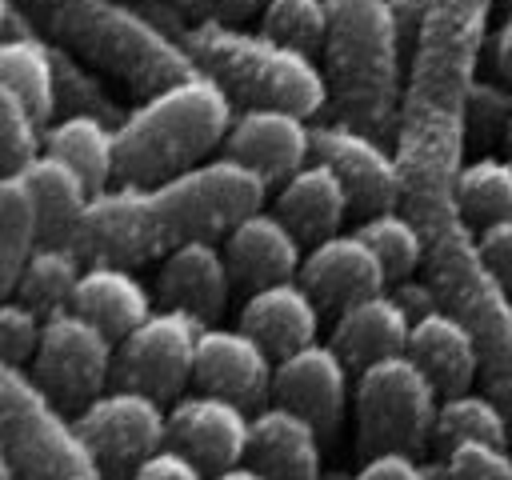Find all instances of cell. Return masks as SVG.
<instances>
[{
  "label": "cell",
  "mask_w": 512,
  "mask_h": 480,
  "mask_svg": "<svg viewBox=\"0 0 512 480\" xmlns=\"http://www.w3.org/2000/svg\"><path fill=\"white\" fill-rule=\"evenodd\" d=\"M496 0H424V24L408 56V84L396 128L404 172L400 208L428 224L456 208V176L464 164V100L480 76Z\"/></svg>",
  "instance_id": "obj_1"
},
{
  "label": "cell",
  "mask_w": 512,
  "mask_h": 480,
  "mask_svg": "<svg viewBox=\"0 0 512 480\" xmlns=\"http://www.w3.org/2000/svg\"><path fill=\"white\" fill-rule=\"evenodd\" d=\"M172 4L196 20H244L264 8V0H172Z\"/></svg>",
  "instance_id": "obj_44"
},
{
  "label": "cell",
  "mask_w": 512,
  "mask_h": 480,
  "mask_svg": "<svg viewBox=\"0 0 512 480\" xmlns=\"http://www.w3.org/2000/svg\"><path fill=\"white\" fill-rule=\"evenodd\" d=\"M500 4H504V8H508V12H512V0H500Z\"/></svg>",
  "instance_id": "obj_50"
},
{
  "label": "cell",
  "mask_w": 512,
  "mask_h": 480,
  "mask_svg": "<svg viewBox=\"0 0 512 480\" xmlns=\"http://www.w3.org/2000/svg\"><path fill=\"white\" fill-rule=\"evenodd\" d=\"M0 480H24V476H20V468H16L8 456H0Z\"/></svg>",
  "instance_id": "obj_48"
},
{
  "label": "cell",
  "mask_w": 512,
  "mask_h": 480,
  "mask_svg": "<svg viewBox=\"0 0 512 480\" xmlns=\"http://www.w3.org/2000/svg\"><path fill=\"white\" fill-rule=\"evenodd\" d=\"M464 120H468V132L480 136L484 144H496V140H508L512 136V88L508 80H492V76H476L472 88H468V100H464Z\"/></svg>",
  "instance_id": "obj_37"
},
{
  "label": "cell",
  "mask_w": 512,
  "mask_h": 480,
  "mask_svg": "<svg viewBox=\"0 0 512 480\" xmlns=\"http://www.w3.org/2000/svg\"><path fill=\"white\" fill-rule=\"evenodd\" d=\"M508 436H512V416L488 388L484 392L464 388V392L440 396V412H436V428H432V444L440 456H448L464 440L508 444Z\"/></svg>",
  "instance_id": "obj_32"
},
{
  "label": "cell",
  "mask_w": 512,
  "mask_h": 480,
  "mask_svg": "<svg viewBox=\"0 0 512 480\" xmlns=\"http://www.w3.org/2000/svg\"><path fill=\"white\" fill-rule=\"evenodd\" d=\"M84 440L100 456L104 472L132 476L140 460H148L156 448L168 444V412L160 408V396L140 388H104L96 400H88L76 416Z\"/></svg>",
  "instance_id": "obj_12"
},
{
  "label": "cell",
  "mask_w": 512,
  "mask_h": 480,
  "mask_svg": "<svg viewBox=\"0 0 512 480\" xmlns=\"http://www.w3.org/2000/svg\"><path fill=\"white\" fill-rule=\"evenodd\" d=\"M492 60H496V72L512 84V12L492 32Z\"/></svg>",
  "instance_id": "obj_46"
},
{
  "label": "cell",
  "mask_w": 512,
  "mask_h": 480,
  "mask_svg": "<svg viewBox=\"0 0 512 480\" xmlns=\"http://www.w3.org/2000/svg\"><path fill=\"white\" fill-rule=\"evenodd\" d=\"M268 180L236 156L204 160L156 184H120L92 196L72 244L92 260L144 264L188 240L224 236L240 216L264 204Z\"/></svg>",
  "instance_id": "obj_2"
},
{
  "label": "cell",
  "mask_w": 512,
  "mask_h": 480,
  "mask_svg": "<svg viewBox=\"0 0 512 480\" xmlns=\"http://www.w3.org/2000/svg\"><path fill=\"white\" fill-rule=\"evenodd\" d=\"M80 276H84V256L76 252V244L40 240L36 252L20 268V280H16L12 296H20L24 304H32L40 316H52L60 308H72V296H76Z\"/></svg>",
  "instance_id": "obj_31"
},
{
  "label": "cell",
  "mask_w": 512,
  "mask_h": 480,
  "mask_svg": "<svg viewBox=\"0 0 512 480\" xmlns=\"http://www.w3.org/2000/svg\"><path fill=\"white\" fill-rule=\"evenodd\" d=\"M444 472L452 480H512V452L508 444L464 440L444 456Z\"/></svg>",
  "instance_id": "obj_39"
},
{
  "label": "cell",
  "mask_w": 512,
  "mask_h": 480,
  "mask_svg": "<svg viewBox=\"0 0 512 480\" xmlns=\"http://www.w3.org/2000/svg\"><path fill=\"white\" fill-rule=\"evenodd\" d=\"M356 232L376 248V256L384 260L388 268V284L400 280V276H412L424 256H428V236L420 228V220L404 208H384V212H372L356 224Z\"/></svg>",
  "instance_id": "obj_34"
},
{
  "label": "cell",
  "mask_w": 512,
  "mask_h": 480,
  "mask_svg": "<svg viewBox=\"0 0 512 480\" xmlns=\"http://www.w3.org/2000/svg\"><path fill=\"white\" fill-rule=\"evenodd\" d=\"M0 88L16 92L40 124L60 116V80H56V44L40 32L0 36Z\"/></svg>",
  "instance_id": "obj_28"
},
{
  "label": "cell",
  "mask_w": 512,
  "mask_h": 480,
  "mask_svg": "<svg viewBox=\"0 0 512 480\" xmlns=\"http://www.w3.org/2000/svg\"><path fill=\"white\" fill-rule=\"evenodd\" d=\"M428 236L424 276L432 280L440 308L456 312L480 348V380L512 416V292L488 268L480 252V232L460 216V208L420 224Z\"/></svg>",
  "instance_id": "obj_7"
},
{
  "label": "cell",
  "mask_w": 512,
  "mask_h": 480,
  "mask_svg": "<svg viewBox=\"0 0 512 480\" xmlns=\"http://www.w3.org/2000/svg\"><path fill=\"white\" fill-rule=\"evenodd\" d=\"M44 152V124L32 116V108L0 88V160H4V172H24L36 156Z\"/></svg>",
  "instance_id": "obj_36"
},
{
  "label": "cell",
  "mask_w": 512,
  "mask_h": 480,
  "mask_svg": "<svg viewBox=\"0 0 512 480\" xmlns=\"http://www.w3.org/2000/svg\"><path fill=\"white\" fill-rule=\"evenodd\" d=\"M320 436L304 412L276 400L252 416L248 456L268 480H320Z\"/></svg>",
  "instance_id": "obj_21"
},
{
  "label": "cell",
  "mask_w": 512,
  "mask_h": 480,
  "mask_svg": "<svg viewBox=\"0 0 512 480\" xmlns=\"http://www.w3.org/2000/svg\"><path fill=\"white\" fill-rule=\"evenodd\" d=\"M228 288H232V268L224 248L212 240H188L160 260V276H156L160 300L168 308L188 312L204 328L216 324V316L224 312Z\"/></svg>",
  "instance_id": "obj_20"
},
{
  "label": "cell",
  "mask_w": 512,
  "mask_h": 480,
  "mask_svg": "<svg viewBox=\"0 0 512 480\" xmlns=\"http://www.w3.org/2000/svg\"><path fill=\"white\" fill-rule=\"evenodd\" d=\"M36 28L56 44L120 80L136 96H152L200 72L192 52L144 4L132 0H24Z\"/></svg>",
  "instance_id": "obj_4"
},
{
  "label": "cell",
  "mask_w": 512,
  "mask_h": 480,
  "mask_svg": "<svg viewBox=\"0 0 512 480\" xmlns=\"http://www.w3.org/2000/svg\"><path fill=\"white\" fill-rule=\"evenodd\" d=\"M212 480H268V476H264L256 464H252V468H244V464H232V468H220Z\"/></svg>",
  "instance_id": "obj_47"
},
{
  "label": "cell",
  "mask_w": 512,
  "mask_h": 480,
  "mask_svg": "<svg viewBox=\"0 0 512 480\" xmlns=\"http://www.w3.org/2000/svg\"><path fill=\"white\" fill-rule=\"evenodd\" d=\"M132 480H204V464H200L196 456H188L184 448L164 444V448H156L148 460L136 464Z\"/></svg>",
  "instance_id": "obj_40"
},
{
  "label": "cell",
  "mask_w": 512,
  "mask_h": 480,
  "mask_svg": "<svg viewBox=\"0 0 512 480\" xmlns=\"http://www.w3.org/2000/svg\"><path fill=\"white\" fill-rule=\"evenodd\" d=\"M304 244H320L324 236H336L348 208H352V196L344 188V180L336 176L332 164L324 160H308L304 168H296L280 192H276V204H272Z\"/></svg>",
  "instance_id": "obj_24"
},
{
  "label": "cell",
  "mask_w": 512,
  "mask_h": 480,
  "mask_svg": "<svg viewBox=\"0 0 512 480\" xmlns=\"http://www.w3.org/2000/svg\"><path fill=\"white\" fill-rule=\"evenodd\" d=\"M116 336L76 308L44 316V336L32 356V376L56 404H88L112 384Z\"/></svg>",
  "instance_id": "obj_10"
},
{
  "label": "cell",
  "mask_w": 512,
  "mask_h": 480,
  "mask_svg": "<svg viewBox=\"0 0 512 480\" xmlns=\"http://www.w3.org/2000/svg\"><path fill=\"white\" fill-rule=\"evenodd\" d=\"M44 384L24 364L0 368V456L24 480H104V464L80 424L60 412Z\"/></svg>",
  "instance_id": "obj_8"
},
{
  "label": "cell",
  "mask_w": 512,
  "mask_h": 480,
  "mask_svg": "<svg viewBox=\"0 0 512 480\" xmlns=\"http://www.w3.org/2000/svg\"><path fill=\"white\" fill-rule=\"evenodd\" d=\"M72 308L84 312L88 320H96L104 332H112L116 340L128 336L148 312H152V296L148 288L132 276L128 264H112V260H92L76 284Z\"/></svg>",
  "instance_id": "obj_26"
},
{
  "label": "cell",
  "mask_w": 512,
  "mask_h": 480,
  "mask_svg": "<svg viewBox=\"0 0 512 480\" xmlns=\"http://www.w3.org/2000/svg\"><path fill=\"white\" fill-rule=\"evenodd\" d=\"M144 8L180 36L200 72L224 84L236 104H272L300 116H316L332 104L328 72L316 64V56L268 36L260 24L244 28L240 20H196L164 0H144Z\"/></svg>",
  "instance_id": "obj_3"
},
{
  "label": "cell",
  "mask_w": 512,
  "mask_h": 480,
  "mask_svg": "<svg viewBox=\"0 0 512 480\" xmlns=\"http://www.w3.org/2000/svg\"><path fill=\"white\" fill-rule=\"evenodd\" d=\"M44 152L68 160L92 192H104L116 180V124L96 112H60L44 124Z\"/></svg>",
  "instance_id": "obj_29"
},
{
  "label": "cell",
  "mask_w": 512,
  "mask_h": 480,
  "mask_svg": "<svg viewBox=\"0 0 512 480\" xmlns=\"http://www.w3.org/2000/svg\"><path fill=\"white\" fill-rule=\"evenodd\" d=\"M276 356L248 328H200L196 344V384L204 392H220L236 404H264L276 380Z\"/></svg>",
  "instance_id": "obj_15"
},
{
  "label": "cell",
  "mask_w": 512,
  "mask_h": 480,
  "mask_svg": "<svg viewBox=\"0 0 512 480\" xmlns=\"http://www.w3.org/2000/svg\"><path fill=\"white\" fill-rule=\"evenodd\" d=\"M300 244L304 240L276 208L272 212L252 208L224 232V256H228L232 280L244 284L248 292L300 276V264H304Z\"/></svg>",
  "instance_id": "obj_19"
},
{
  "label": "cell",
  "mask_w": 512,
  "mask_h": 480,
  "mask_svg": "<svg viewBox=\"0 0 512 480\" xmlns=\"http://www.w3.org/2000/svg\"><path fill=\"white\" fill-rule=\"evenodd\" d=\"M440 412V388L416 364L412 352L372 360L356 376V432L360 456L420 452L432 440Z\"/></svg>",
  "instance_id": "obj_9"
},
{
  "label": "cell",
  "mask_w": 512,
  "mask_h": 480,
  "mask_svg": "<svg viewBox=\"0 0 512 480\" xmlns=\"http://www.w3.org/2000/svg\"><path fill=\"white\" fill-rule=\"evenodd\" d=\"M248 440H252V420L244 404L220 392L200 388L192 396H180L168 412V444L184 448L212 472L240 464V456L248 452Z\"/></svg>",
  "instance_id": "obj_17"
},
{
  "label": "cell",
  "mask_w": 512,
  "mask_h": 480,
  "mask_svg": "<svg viewBox=\"0 0 512 480\" xmlns=\"http://www.w3.org/2000/svg\"><path fill=\"white\" fill-rule=\"evenodd\" d=\"M408 352L416 356V364L432 376V384L440 388V396L464 392L476 384L480 376V348L476 336L468 332V324L448 312V308H432L424 316L412 320L408 332Z\"/></svg>",
  "instance_id": "obj_23"
},
{
  "label": "cell",
  "mask_w": 512,
  "mask_h": 480,
  "mask_svg": "<svg viewBox=\"0 0 512 480\" xmlns=\"http://www.w3.org/2000/svg\"><path fill=\"white\" fill-rule=\"evenodd\" d=\"M44 240L40 232V208L32 196V184L24 172H4L0 180V288L12 296L24 260Z\"/></svg>",
  "instance_id": "obj_30"
},
{
  "label": "cell",
  "mask_w": 512,
  "mask_h": 480,
  "mask_svg": "<svg viewBox=\"0 0 512 480\" xmlns=\"http://www.w3.org/2000/svg\"><path fill=\"white\" fill-rule=\"evenodd\" d=\"M200 328L180 308H152L128 336L116 340V364L112 384L140 388L160 400L180 396V388L196 376V344Z\"/></svg>",
  "instance_id": "obj_11"
},
{
  "label": "cell",
  "mask_w": 512,
  "mask_h": 480,
  "mask_svg": "<svg viewBox=\"0 0 512 480\" xmlns=\"http://www.w3.org/2000/svg\"><path fill=\"white\" fill-rule=\"evenodd\" d=\"M456 208L476 232L496 220H512V156H476L460 164Z\"/></svg>",
  "instance_id": "obj_33"
},
{
  "label": "cell",
  "mask_w": 512,
  "mask_h": 480,
  "mask_svg": "<svg viewBox=\"0 0 512 480\" xmlns=\"http://www.w3.org/2000/svg\"><path fill=\"white\" fill-rule=\"evenodd\" d=\"M300 280L320 300V308H348L364 296L384 292L388 268L360 232H336L312 244L300 264Z\"/></svg>",
  "instance_id": "obj_18"
},
{
  "label": "cell",
  "mask_w": 512,
  "mask_h": 480,
  "mask_svg": "<svg viewBox=\"0 0 512 480\" xmlns=\"http://www.w3.org/2000/svg\"><path fill=\"white\" fill-rule=\"evenodd\" d=\"M44 336V316L24 304L20 296H8L0 308V356L4 364H32Z\"/></svg>",
  "instance_id": "obj_38"
},
{
  "label": "cell",
  "mask_w": 512,
  "mask_h": 480,
  "mask_svg": "<svg viewBox=\"0 0 512 480\" xmlns=\"http://www.w3.org/2000/svg\"><path fill=\"white\" fill-rule=\"evenodd\" d=\"M272 396L296 412H304L324 436H332L348 408V360L328 344L312 340L276 360Z\"/></svg>",
  "instance_id": "obj_16"
},
{
  "label": "cell",
  "mask_w": 512,
  "mask_h": 480,
  "mask_svg": "<svg viewBox=\"0 0 512 480\" xmlns=\"http://www.w3.org/2000/svg\"><path fill=\"white\" fill-rule=\"evenodd\" d=\"M312 156L332 164L336 176L344 180L348 196H352V212H384V208H400L404 200V172H400V156L396 144L388 148L384 136H372L340 116L312 124Z\"/></svg>",
  "instance_id": "obj_13"
},
{
  "label": "cell",
  "mask_w": 512,
  "mask_h": 480,
  "mask_svg": "<svg viewBox=\"0 0 512 480\" xmlns=\"http://www.w3.org/2000/svg\"><path fill=\"white\" fill-rule=\"evenodd\" d=\"M348 480H428V472L416 464V452H396L392 448V452L364 456V464Z\"/></svg>",
  "instance_id": "obj_41"
},
{
  "label": "cell",
  "mask_w": 512,
  "mask_h": 480,
  "mask_svg": "<svg viewBox=\"0 0 512 480\" xmlns=\"http://www.w3.org/2000/svg\"><path fill=\"white\" fill-rule=\"evenodd\" d=\"M408 332H412V316L396 304L392 292H376L340 308V320L332 328V348L348 360V368L360 372L372 360L408 352Z\"/></svg>",
  "instance_id": "obj_25"
},
{
  "label": "cell",
  "mask_w": 512,
  "mask_h": 480,
  "mask_svg": "<svg viewBox=\"0 0 512 480\" xmlns=\"http://www.w3.org/2000/svg\"><path fill=\"white\" fill-rule=\"evenodd\" d=\"M404 40L388 0H328L324 72L332 88V112L372 136L400 128L404 104Z\"/></svg>",
  "instance_id": "obj_6"
},
{
  "label": "cell",
  "mask_w": 512,
  "mask_h": 480,
  "mask_svg": "<svg viewBox=\"0 0 512 480\" xmlns=\"http://www.w3.org/2000/svg\"><path fill=\"white\" fill-rule=\"evenodd\" d=\"M240 328H248L276 360L312 344L320 328V300L304 288L300 276L252 288L240 308Z\"/></svg>",
  "instance_id": "obj_22"
},
{
  "label": "cell",
  "mask_w": 512,
  "mask_h": 480,
  "mask_svg": "<svg viewBox=\"0 0 512 480\" xmlns=\"http://www.w3.org/2000/svg\"><path fill=\"white\" fill-rule=\"evenodd\" d=\"M480 252L488 260V268L504 280V288L512 292V220H496V224L480 228Z\"/></svg>",
  "instance_id": "obj_42"
},
{
  "label": "cell",
  "mask_w": 512,
  "mask_h": 480,
  "mask_svg": "<svg viewBox=\"0 0 512 480\" xmlns=\"http://www.w3.org/2000/svg\"><path fill=\"white\" fill-rule=\"evenodd\" d=\"M236 124V100L208 72L176 80L116 124V180L156 184L204 164V156L228 140Z\"/></svg>",
  "instance_id": "obj_5"
},
{
  "label": "cell",
  "mask_w": 512,
  "mask_h": 480,
  "mask_svg": "<svg viewBox=\"0 0 512 480\" xmlns=\"http://www.w3.org/2000/svg\"><path fill=\"white\" fill-rule=\"evenodd\" d=\"M392 4V20H396V32L412 56L416 48V36H420V24H424V0H388Z\"/></svg>",
  "instance_id": "obj_45"
},
{
  "label": "cell",
  "mask_w": 512,
  "mask_h": 480,
  "mask_svg": "<svg viewBox=\"0 0 512 480\" xmlns=\"http://www.w3.org/2000/svg\"><path fill=\"white\" fill-rule=\"evenodd\" d=\"M508 144H512V136H508Z\"/></svg>",
  "instance_id": "obj_51"
},
{
  "label": "cell",
  "mask_w": 512,
  "mask_h": 480,
  "mask_svg": "<svg viewBox=\"0 0 512 480\" xmlns=\"http://www.w3.org/2000/svg\"><path fill=\"white\" fill-rule=\"evenodd\" d=\"M36 208H40V232L52 244H72L88 204H92V184L56 152H40L28 168H24Z\"/></svg>",
  "instance_id": "obj_27"
},
{
  "label": "cell",
  "mask_w": 512,
  "mask_h": 480,
  "mask_svg": "<svg viewBox=\"0 0 512 480\" xmlns=\"http://www.w3.org/2000/svg\"><path fill=\"white\" fill-rule=\"evenodd\" d=\"M260 28L316 56L324 52V36H328V0H264Z\"/></svg>",
  "instance_id": "obj_35"
},
{
  "label": "cell",
  "mask_w": 512,
  "mask_h": 480,
  "mask_svg": "<svg viewBox=\"0 0 512 480\" xmlns=\"http://www.w3.org/2000/svg\"><path fill=\"white\" fill-rule=\"evenodd\" d=\"M224 152L248 164L252 172H260L268 184H284L296 168L312 160V124L292 108L256 104L236 112Z\"/></svg>",
  "instance_id": "obj_14"
},
{
  "label": "cell",
  "mask_w": 512,
  "mask_h": 480,
  "mask_svg": "<svg viewBox=\"0 0 512 480\" xmlns=\"http://www.w3.org/2000/svg\"><path fill=\"white\" fill-rule=\"evenodd\" d=\"M428 480H452V476H448V472H444V476H428Z\"/></svg>",
  "instance_id": "obj_49"
},
{
  "label": "cell",
  "mask_w": 512,
  "mask_h": 480,
  "mask_svg": "<svg viewBox=\"0 0 512 480\" xmlns=\"http://www.w3.org/2000/svg\"><path fill=\"white\" fill-rule=\"evenodd\" d=\"M392 296H396V304L412 320L424 316V312H432V308H440V296H436V288H432L428 276H400V280H392Z\"/></svg>",
  "instance_id": "obj_43"
}]
</instances>
